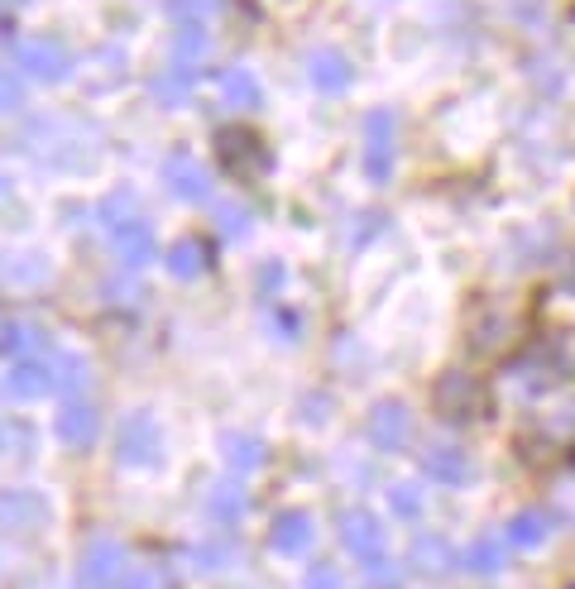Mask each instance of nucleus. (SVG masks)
<instances>
[{
	"instance_id": "f257e3e1",
	"label": "nucleus",
	"mask_w": 575,
	"mask_h": 589,
	"mask_svg": "<svg viewBox=\"0 0 575 589\" xmlns=\"http://www.w3.org/2000/svg\"><path fill=\"white\" fill-rule=\"evenodd\" d=\"M341 542H345V551H351L359 566H365V575H375L379 585L399 580V566H393L389 542H383V523L375 518V513H365V508L345 513V518H341Z\"/></svg>"
},
{
	"instance_id": "f03ea898",
	"label": "nucleus",
	"mask_w": 575,
	"mask_h": 589,
	"mask_svg": "<svg viewBox=\"0 0 575 589\" xmlns=\"http://www.w3.org/2000/svg\"><path fill=\"white\" fill-rule=\"evenodd\" d=\"M393 159H399V115L393 111H369L365 120V173L369 183H389Z\"/></svg>"
},
{
	"instance_id": "7ed1b4c3",
	"label": "nucleus",
	"mask_w": 575,
	"mask_h": 589,
	"mask_svg": "<svg viewBox=\"0 0 575 589\" xmlns=\"http://www.w3.org/2000/svg\"><path fill=\"white\" fill-rule=\"evenodd\" d=\"M115 455H120V465H135V470H144V465H159V455H163L159 422H154L149 413L125 417V422H120V437H115Z\"/></svg>"
},
{
	"instance_id": "20e7f679",
	"label": "nucleus",
	"mask_w": 575,
	"mask_h": 589,
	"mask_svg": "<svg viewBox=\"0 0 575 589\" xmlns=\"http://www.w3.org/2000/svg\"><path fill=\"white\" fill-rule=\"evenodd\" d=\"M125 570H130V551L120 547V542H111V537L91 542L87 551H82V566H77V575H82V585H87V589L115 585Z\"/></svg>"
},
{
	"instance_id": "39448f33",
	"label": "nucleus",
	"mask_w": 575,
	"mask_h": 589,
	"mask_svg": "<svg viewBox=\"0 0 575 589\" xmlns=\"http://www.w3.org/2000/svg\"><path fill=\"white\" fill-rule=\"evenodd\" d=\"M369 441H375L379 451H399L407 446V437H413V413L399 403V398H383L369 407Z\"/></svg>"
},
{
	"instance_id": "423d86ee",
	"label": "nucleus",
	"mask_w": 575,
	"mask_h": 589,
	"mask_svg": "<svg viewBox=\"0 0 575 589\" xmlns=\"http://www.w3.org/2000/svg\"><path fill=\"white\" fill-rule=\"evenodd\" d=\"M15 63H20V72H29V77H39V82H63L68 68H72L68 53L53 39H20Z\"/></svg>"
},
{
	"instance_id": "0eeeda50",
	"label": "nucleus",
	"mask_w": 575,
	"mask_h": 589,
	"mask_svg": "<svg viewBox=\"0 0 575 589\" xmlns=\"http://www.w3.org/2000/svg\"><path fill=\"white\" fill-rule=\"evenodd\" d=\"M437 407L451 422H470V417H479V407H485V389L470 375H446L437 383Z\"/></svg>"
},
{
	"instance_id": "6e6552de",
	"label": "nucleus",
	"mask_w": 575,
	"mask_h": 589,
	"mask_svg": "<svg viewBox=\"0 0 575 589\" xmlns=\"http://www.w3.org/2000/svg\"><path fill=\"white\" fill-rule=\"evenodd\" d=\"M216 159L221 168H231V173H259L264 163H269V154H264V144L249 135V130H221V139H216Z\"/></svg>"
},
{
	"instance_id": "1a4fd4ad",
	"label": "nucleus",
	"mask_w": 575,
	"mask_h": 589,
	"mask_svg": "<svg viewBox=\"0 0 575 589\" xmlns=\"http://www.w3.org/2000/svg\"><path fill=\"white\" fill-rule=\"evenodd\" d=\"M48 523V499L34 494V489H5L0 494V527L10 532H34V527Z\"/></svg>"
},
{
	"instance_id": "9d476101",
	"label": "nucleus",
	"mask_w": 575,
	"mask_h": 589,
	"mask_svg": "<svg viewBox=\"0 0 575 589\" xmlns=\"http://www.w3.org/2000/svg\"><path fill=\"white\" fill-rule=\"evenodd\" d=\"M96 407L87 398H68L63 407H58V417H53V431H58V441L72 451H82V446H91L96 441Z\"/></svg>"
},
{
	"instance_id": "9b49d317",
	"label": "nucleus",
	"mask_w": 575,
	"mask_h": 589,
	"mask_svg": "<svg viewBox=\"0 0 575 589\" xmlns=\"http://www.w3.org/2000/svg\"><path fill=\"white\" fill-rule=\"evenodd\" d=\"M307 77H311V87H317V91L341 96V91H351L355 68H351V58H345V53H335V48H321V53H311Z\"/></svg>"
},
{
	"instance_id": "f8f14e48",
	"label": "nucleus",
	"mask_w": 575,
	"mask_h": 589,
	"mask_svg": "<svg viewBox=\"0 0 575 589\" xmlns=\"http://www.w3.org/2000/svg\"><path fill=\"white\" fill-rule=\"evenodd\" d=\"M311 542H317V523H311L307 513H283V518L269 527V547L279 551V556H307Z\"/></svg>"
},
{
	"instance_id": "ddd939ff",
	"label": "nucleus",
	"mask_w": 575,
	"mask_h": 589,
	"mask_svg": "<svg viewBox=\"0 0 575 589\" xmlns=\"http://www.w3.org/2000/svg\"><path fill=\"white\" fill-rule=\"evenodd\" d=\"M427 475L441 479V484H470L475 465H470V455H465L461 446H451V441H437V446L427 451Z\"/></svg>"
},
{
	"instance_id": "4468645a",
	"label": "nucleus",
	"mask_w": 575,
	"mask_h": 589,
	"mask_svg": "<svg viewBox=\"0 0 575 589\" xmlns=\"http://www.w3.org/2000/svg\"><path fill=\"white\" fill-rule=\"evenodd\" d=\"M163 177H168V192H173V197H183V201H211V177H207V168H201V163L173 159Z\"/></svg>"
},
{
	"instance_id": "2eb2a0df",
	"label": "nucleus",
	"mask_w": 575,
	"mask_h": 589,
	"mask_svg": "<svg viewBox=\"0 0 575 589\" xmlns=\"http://www.w3.org/2000/svg\"><path fill=\"white\" fill-rule=\"evenodd\" d=\"M53 389V375H48L44 359H15L5 375V393L10 398H44Z\"/></svg>"
},
{
	"instance_id": "dca6fc26",
	"label": "nucleus",
	"mask_w": 575,
	"mask_h": 589,
	"mask_svg": "<svg viewBox=\"0 0 575 589\" xmlns=\"http://www.w3.org/2000/svg\"><path fill=\"white\" fill-rule=\"evenodd\" d=\"M115 249H120V259L130 263V269H144V263L154 259V231H149V221L144 216H135V221H125V225H115Z\"/></svg>"
},
{
	"instance_id": "f3484780",
	"label": "nucleus",
	"mask_w": 575,
	"mask_h": 589,
	"mask_svg": "<svg viewBox=\"0 0 575 589\" xmlns=\"http://www.w3.org/2000/svg\"><path fill=\"white\" fill-rule=\"evenodd\" d=\"M221 451H225V461H231L235 475H255L269 465V446H264L259 437H245V431H231V437L221 441Z\"/></svg>"
},
{
	"instance_id": "a211bd4d",
	"label": "nucleus",
	"mask_w": 575,
	"mask_h": 589,
	"mask_svg": "<svg viewBox=\"0 0 575 589\" xmlns=\"http://www.w3.org/2000/svg\"><path fill=\"white\" fill-rule=\"evenodd\" d=\"M48 375H53V389L63 398H82L91 389V365L82 355H58V365H48Z\"/></svg>"
},
{
	"instance_id": "6ab92c4d",
	"label": "nucleus",
	"mask_w": 575,
	"mask_h": 589,
	"mask_svg": "<svg viewBox=\"0 0 575 589\" xmlns=\"http://www.w3.org/2000/svg\"><path fill=\"white\" fill-rule=\"evenodd\" d=\"M240 513H245V489H240V479H221V484H211V494H207V518L231 527Z\"/></svg>"
},
{
	"instance_id": "aec40b11",
	"label": "nucleus",
	"mask_w": 575,
	"mask_h": 589,
	"mask_svg": "<svg viewBox=\"0 0 575 589\" xmlns=\"http://www.w3.org/2000/svg\"><path fill=\"white\" fill-rule=\"evenodd\" d=\"M216 91H221V101L231 106V111H245V106L259 101V82L249 77L245 68H225L221 77H216Z\"/></svg>"
},
{
	"instance_id": "412c9836",
	"label": "nucleus",
	"mask_w": 575,
	"mask_h": 589,
	"mask_svg": "<svg viewBox=\"0 0 575 589\" xmlns=\"http://www.w3.org/2000/svg\"><path fill=\"white\" fill-rule=\"evenodd\" d=\"M551 513H537V508H527V513H518L513 518V527H509V542L518 547V551H533V547H542L547 537H551Z\"/></svg>"
},
{
	"instance_id": "4be33fe9",
	"label": "nucleus",
	"mask_w": 575,
	"mask_h": 589,
	"mask_svg": "<svg viewBox=\"0 0 575 589\" xmlns=\"http://www.w3.org/2000/svg\"><path fill=\"white\" fill-rule=\"evenodd\" d=\"M207 245L201 240H183V245H173V255H168V269H173V279H201L207 273Z\"/></svg>"
},
{
	"instance_id": "5701e85b",
	"label": "nucleus",
	"mask_w": 575,
	"mask_h": 589,
	"mask_svg": "<svg viewBox=\"0 0 575 589\" xmlns=\"http://www.w3.org/2000/svg\"><path fill=\"white\" fill-rule=\"evenodd\" d=\"M413 566L423 575H446L455 566V556H451V547L441 542V537H423V542L413 547Z\"/></svg>"
},
{
	"instance_id": "b1692460",
	"label": "nucleus",
	"mask_w": 575,
	"mask_h": 589,
	"mask_svg": "<svg viewBox=\"0 0 575 589\" xmlns=\"http://www.w3.org/2000/svg\"><path fill=\"white\" fill-rule=\"evenodd\" d=\"M135 216H139V201H135V192H111V197L101 201V225H106V231H115V225L135 221Z\"/></svg>"
},
{
	"instance_id": "393cba45",
	"label": "nucleus",
	"mask_w": 575,
	"mask_h": 589,
	"mask_svg": "<svg viewBox=\"0 0 575 589\" xmlns=\"http://www.w3.org/2000/svg\"><path fill=\"white\" fill-rule=\"evenodd\" d=\"M465 566L479 570V575H499L503 566H509V551H503L499 542H475L470 551H465Z\"/></svg>"
},
{
	"instance_id": "a878e982",
	"label": "nucleus",
	"mask_w": 575,
	"mask_h": 589,
	"mask_svg": "<svg viewBox=\"0 0 575 589\" xmlns=\"http://www.w3.org/2000/svg\"><path fill=\"white\" fill-rule=\"evenodd\" d=\"M201 58H207V34H201V29H178V39H173V63H178V68H197Z\"/></svg>"
},
{
	"instance_id": "bb28decb",
	"label": "nucleus",
	"mask_w": 575,
	"mask_h": 589,
	"mask_svg": "<svg viewBox=\"0 0 575 589\" xmlns=\"http://www.w3.org/2000/svg\"><path fill=\"white\" fill-rule=\"evenodd\" d=\"M211 10H216V0H168V15L178 20V29H201V20Z\"/></svg>"
},
{
	"instance_id": "cd10ccee",
	"label": "nucleus",
	"mask_w": 575,
	"mask_h": 589,
	"mask_svg": "<svg viewBox=\"0 0 575 589\" xmlns=\"http://www.w3.org/2000/svg\"><path fill=\"white\" fill-rule=\"evenodd\" d=\"M389 503H393V513H399V518H407V523L423 518V489H417V484H399V489L389 494Z\"/></svg>"
},
{
	"instance_id": "c85d7f7f",
	"label": "nucleus",
	"mask_w": 575,
	"mask_h": 589,
	"mask_svg": "<svg viewBox=\"0 0 575 589\" xmlns=\"http://www.w3.org/2000/svg\"><path fill=\"white\" fill-rule=\"evenodd\" d=\"M10 279H20L24 287H34V283H44V273H48V263L39 255H20V259H10Z\"/></svg>"
},
{
	"instance_id": "c756f323",
	"label": "nucleus",
	"mask_w": 575,
	"mask_h": 589,
	"mask_svg": "<svg viewBox=\"0 0 575 589\" xmlns=\"http://www.w3.org/2000/svg\"><path fill=\"white\" fill-rule=\"evenodd\" d=\"M216 225H221V235H245L249 231V211L240 207V201H225V207H216Z\"/></svg>"
},
{
	"instance_id": "7c9ffc66",
	"label": "nucleus",
	"mask_w": 575,
	"mask_h": 589,
	"mask_svg": "<svg viewBox=\"0 0 575 589\" xmlns=\"http://www.w3.org/2000/svg\"><path fill=\"white\" fill-rule=\"evenodd\" d=\"M231 561H235L231 547H201V551H197V566H201V570H225Z\"/></svg>"
},
{
	"instance_id": "2f4dec72",
	"label": "nucleus",
	"mask_w": 575,
	"mask_h": 589,
	"mask_svg": "<svg viewBox=\"0 0 575 589\" xmlns=\"http://www.w3.org/2000/svg\"><path fill=\"white\" fill-rule=\"evenodd\" d=\"M20 77H15V72H5V68H0V111H15V106H20Z\"/></svg>"
},
{
	"instance_id": "473e14b6",
	"label": "nucleus",
	"mask_w": 575,
	"mask_h": 589,
	"mask_svg": "<svg viewBox=\"0 0 575 589\" xmlns=\"http://www.w3.org/2000/svg\"><path fill=\"white\" fill-rule=\"evenodd\" d=\"M187 101V77H173V82H159V106H183Z\"/></svg>"
},
{
	"instance_id": "72a5a7b5",
	"label": "nucleus",
	"mask_w": 575,
	"mask_h": 589,
	"mask_svg": "<svg viewBox=\"0 0 575 589\" xmlns=\"http://www.w3.org/2000/svg\"><path fill=\"white\" fill-rule=\"evenodd\" d=\"M307 589H341V570L335 566H311L307 570Z\"/></svg>"
},
{
	"instance_id": "f704fd0d",
	"label": "nucleus",
	"mask_w": 575,
	"mask_h": 589,
	"mask_svg": "<svg viewBox=\"0 0 575 589\" xmlns=\"http://www.w3.org/2000/svg\"><path fill=\"white\" fill-rule=\"evenodd\" d=\"M106 589H154V585H149V575L144 570H125L115 585H106Z\"/></svg>"
},
{
	"instance_id": "c9c22d12",
	"label": "nucleus",
	"mask_w": 575,
	"mask_h": 589,
	"mask_svg": "<svg viewBox=\"0 0 575 589\" xmlns=\"http://www.w3.org/2000/svg\"><path fill=\"white\" fill-rule=\"evenodd\" d=\"M24 437H29V431H24V427H0V451H15V446H24Z\"/></svg>"
},
{
	"instance_id": "e433bc0d",
	"label": "nucleus",
	"mask_w": 575,
	"mask_h": 589,
	"mask_svg": "<svg viewBox=\"0 0 575 589\" xmlns=\"http://www.w3.org/2000/svg\"><path fill=\"white\" fill-rule=\"evenodd\" d=\"M279 263H264V293H273V287H279Z\"/></svg>"
},
{
	"instance_id": "4c0bfd02",
	"label": "nucleus",
	"mask_w": 575,
	"mask_h": 589,
	"mask_svg": "<svg viewBox=\"0 0 575 589\" xmlns=\"http://www.w3.org/2000/svg\"><path fill=\"white\" fill-rule=\"evenodd\" d=\"M0 5H20V0H0Z\"/></svg>"
}]
</instances>
